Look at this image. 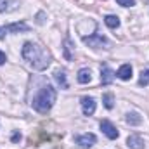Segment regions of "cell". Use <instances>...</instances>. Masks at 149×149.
<instances>
[{
    "instance_id": "cell-6",
    "label": "cell",
    "mask_w": 149,
    "mask_h": 149,
    "mask_svg": "<svg viewBox=\"0 0 149 149\" xmlns=\"http://www.w3.org/2000/svg\"><path fill=\"white\" fill-rule=\"evenodd\" d=\"M81 111L85 116H92L95 113V101L92 97H83L81 99Z\"/></svg>"
},
{
    "instance_id": "cell-10",
    "label": "cell",
    "mask_w": 149,
    "mask_h": 149,
    "mask_svg": "<svg viewBox=\"0 0 149 149\" xmlns=\"http://www.w3.org/2000/svg\"><path fill=\"white\" fill-rule=\"evenodd\" d=\"M5 31L7 33H19V31H30V26L26 23H12V24H7L5 26Z\"/></svg>"
},
{
    "instance_id": "cell-4",
    "label": "cell",
    "mask_w": 149,
    "mask_h": 149,
    "mask_svg": "<svg viewBox=\"0 0 149 149\" xmlns=\"http://www.w3.org/2000/svg\"><path fill=\"white\" fill-rule=\"evenodd\" d=\"M95 141H97V137H95L94 134H83V135H76V137H74V142L83 149L92 148V146L95 144Z\"/></svg>"
},
{
    "instance_id": "cell-2",
    "label": "cell",
    "mask_w": 149,
    "mask_h": 149,
    "mask_svg": "<svg viewBox=\"0 0 149 149\" xmlns=\"http://www.w3.org/2000/svg\"><path fill=\"white\" fill-rule=\"evenodd\" d=\"M54 102H56V90H54L52 85H45V87H42L38 90V94L33 97L31 106L38 113H47V111H50Z\"/></svg>"
},
{
    "instance_id": "cell-16",
    "label": "cell",
    "mask_w": 149,
    "mask_h": 149,
    "mask_svg": "<svg viewBox=\"0 0 149 149\" xmlns=\"http://www.w3.org/2000/svg\"><path fill=\"white\" fill-rule=\"evenodd\" d=\"M102 102H104L106 109H113L114 108V97H113V94H104L102 95Z\"/></svg>"
},
{
    "instance_id": "cell-13",
    "label": "cell",
    "mask_w": 149,
    "mask_h": 149,
    "mask_svg": "<svg viewBox=\"0 0 149 149\" xmlns=\"http://www.w3.org/2000/svg\"><path fill=\"white\" fill-rule=\"evenodd\" d=\"M125 120H127V123H128V125H132V127H135V125H141V123H142V116H141L139 113H128Z\"/></svg>"
},
{
    "instance_id": "cell-19",
    "label": "cell",
    "mask_w": 149,
    "mask_h": 149,
    "mask_svg": "<svg viewBox=\"0 0 149 149\" xmlns=\"http://www.w3.org/2000/svg\"><path fill=\"white\" fill-rule=\"evenodd\" d=\"M116 3L121 7H132V5H135V0H116Z\"/></svg>"
},
{
    "instance_id": "cell-9",
    "label": "cell",
    "mask_w": 149,
    "mask_h": 149,
    "mask_svg": "<svg viewBox=\"0 0 149 149\" xmlns=\"http://www.w3.org/2000/svg\"><path fill=\"white\" fill-rule=\"evenodd\" d=\"M127 146L130 149H144V141H142V137L141 135H128V139H127Z\"/></svg>"
},
{
    "instance_id": "cell-8",
    "label": "cell",
    "mask_w": 149,
    "mask_h": 149,
    "mask_svg": "<svg viewBox=\"0 0 149 149\" xmlns=\"http://www.w3.org/2000/svg\"><path fill=\"white\" fill-rule=\"evenodd\" d=\"M19 7V2L17 0H0V12L3 14H9V12H14L16 9Z\"/></svg>"
},
{
    "instance_id": "cell-12",
    "label": "cell",
    "mask_w": 149,
    "mask_h": 149,
    "mask_svg": "<svg viewBox=\"0 0 149 149\" xmlns=\"http://www.w3.org/2000/svg\"><path fill=\"white\" fill-rule=\"evenodd\" d=\"M76 80H78V83H88V81L92 80V73H90V70H88V68H81V70L78 71Z\"/></svg>"
},
{
    "instance_id": "cell-7",
    "label": "cell",
    "mask_w": 149,
    "mask_h": 149,
    "mask_svg": "<svg viewBox=\"0 0 149 149\" xmlns=\"http://www.w3.org/2000/svg\"><path fill=\"white\" fill-rule=\"evenodd\" d=\"M114 76H116V74H114V71H113L109 66L104 64V66L101 68V83H102V85H109V83H113Z\"/></svg>"
},
{
    "instance_id": "cell-22",
    "label": "cell",
    "mask_w": 149,
    "mask_h": 149,
    "mask_svg": "<svg viewBox=\"0 0 149 149\" xmlns=\"http://www.w3.org/2000/svg\"><path fill=\"white\" fill-rule=\"evenodd\" d=\"M5 33H7V31H5V28H0V40H2V38H5Z\"/></svg>"
},
{
    "instance_id": "cell-21",
    "label": "cell",
    "mask_w": 149,
    "mask_h": 149,
    "mask_svg": "<svg viewBox=\"0 0 149 149\" xmlns=\"http://www.w3.org/2000/svg\"><path fill=\"white\" fill-rule=\"evenodd\" d=\"M5 61H7V56L0 50V66H2V64H5Z\"/></svg>"
},
{
    "instance_id": "cell-17",
    "label": "cell",
    "mask_w": 149,
    "mask_h": 149,
    "mask_svg": "<svg viewBox=\"0 0 149 149\" xmlns=\"http://www.w3.org/2000/svg\"><path fill=\"white\" fill-rule=\"evenodd\" d=\"M139 85H141V87L149 85V70H142V71H141V76H139Z\"/></svg>"
},
{
    "instance_id": "cell-11",
    "label": "cell",
    "mask_w": 149,
    "mask_h": 149,
    "mask_svg": "<svg viewBox=\"0 0 149 149\" xmlns=\"http://www.w3.org/2000/svg\"><path fill=\"white\" fill-rule=\"evenodd\" d=\"M116 76H118L120 80H130V78H132V66H130V64H123V66L118 70Z\"/></svg>"
},
{
    "instance_id": "cell-20",
    "label": "cell",
    "mask_w": 149,
    "mask_h": 149,
    "mask_svg": "<svg viewBox=\"0 0 149 149\" xmlns=\"http://www.w3.org/2000/svg\"><path fill=\"white\" fill-rule=\"evenodd\" d=\"M21 141V134L19 132H14L12 134V142H19Z\"/></svg>"
},
{
    "instance_id": "cell-3",
    "label": "cell",
    "mask_w": 149,
    "mask_h": 149,
    "mask_svg": "<svg viewBox=\"0 0 149 149\" xmlns=\"http://www.w3.org/2000/svg\"><path fill=\"white\" fill-rule=\"evenodd\" d=\"M81 40H83V43H87V45L92 47V49H101V47H108V45H109L108 38L104 37V35H101V33H94V35L83 37Z\"/></svg>"
},
{
    "instance_id": "cell-15",
    "label": "cell",
    "mask_w": 149,
    "mask_h": 149,
    "mask_svg": "<svg viewBox=\"0 0 149 149\" xmlns=\"http://www.w3.org/2000/svg\"><path fill=\"white\" fill-rule=\"evenodd\" d=\"M104 23H106V26H108V28L116 30V28L120 26V17H118V16H113V14H109V16H106V17H104Z\"/></svg>"
},
{
    "instance_id": "cell-1",
    "label": "cell",
    "mask_w": 149,
    "mask_h": 149,
    "mask_svg": "<svg viewBox=\"0 0 149 149\" xmlns=\"http://www.w3.org/2000/svg\"><path fill=\"white\" fill-rule=\"evenodd\" d=\"M21 56L24 61H28V64L37 70V71H43L45 68H49V64L52 63V56L43 49L40 47L38 43L33 42H26L23 45V50H21Z\"/></svg>"
},
{
    "instance_id": "cell-18",
    "label": "cell",
    "mask_w": 149,
    "mask_h": 149,
    "mask_svg": "<svg viewBox=\"0 0 149 149\" xmlns=\"http://www.w3.org/2000/svg\"><path fill=\"white\" fill-rule=\"evenodd\" d=\"M70 50H71V42H70V38H66V40H64V57H66L68 61L73 59V56H71Z\"/></svg>"
},
{
    "instance_id": "cell-5",
    "label": "cell",
    "mask_w": 149,
    "mask_h": 149,
    "mask_svg": "<svg viewBox=\"0 0 149 149\" xmlns=\"http://www.w3.org/2000/svg\"><path fill=\"white\" fill-rule=\"evenodd\" d=\"M101 130L104 132V135L108 137V139H111V141H114V139H118V130H116V127L113 125L109 120H102L101 121Z\"/></svg>"
},
{
    "instance_id": "cell-14",
    "label": "cell",
    "mask_w": 149,
    "mask_h": 149,
    "mask_svg": "<svg viewBox=\"0 0 149 149\" xmlns=\"http://www.w3.org/2000/svg\"><path fill=\"white\" fill-rule=\"evenodd\" d=\"M54 78H56V81L61 85V88H68V81H66V73H64V70H57V71L54 73Z\"/></svg>"
}]
</instances>
